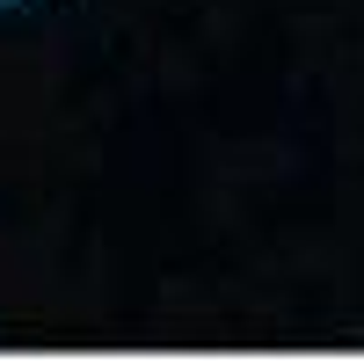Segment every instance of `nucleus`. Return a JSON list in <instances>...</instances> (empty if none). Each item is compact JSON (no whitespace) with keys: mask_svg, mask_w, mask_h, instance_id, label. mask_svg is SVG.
Here are the masks:
<instances>
[{"mask_svg":"<svg viewBox=\"0 0 364 364\" xmlns=\"http://www.w3.org/2000/svg\"><path fill=\"white\" fill-rule=\"evenodd\" d=\"M0 8H15V0H0Z\"/></svg>","mask_w":364,"mask_h":364,"instance_id":"nucleus-1","label":"nucleus"}]
</instances>
